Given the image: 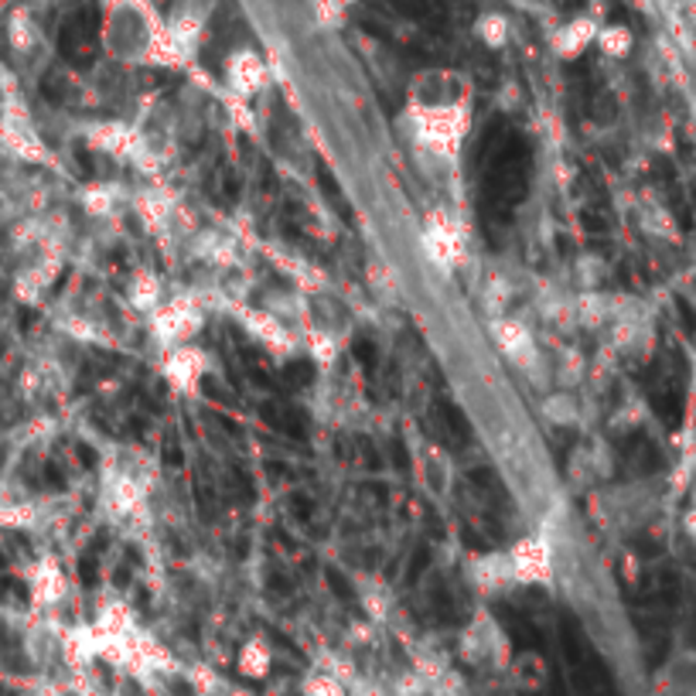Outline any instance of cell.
<instances>
[{
    "instance_id": "9c48e42d",
    "label": "cell",
    "mask_w": 696,
    "mask_h": 696,
    "mask_svg": "<svg viewBox=\"0 0 696 696\" xmlns=\"http://www.w3.org/2000/svg\"><path fill=\"white\" fill-rule=\"evenodd\" d=\"M246 325L270 352H276V355L291 352V335L281 328V321H273L270 315H260V311H246Z\"/></svg>"
},
{
    "instance_id": "3957f363",
    "label": "cell",
    "mask_w": 696,
    "mask_h": 696,
    "mask_svg": "<svg viewBox=\"0 0 696 696\" xmlns=\"http://www.w3.org/2000/svg\"><path fill=\"white\" fill-rule=\"evenodd\" d=\"M509 567H512V577L522 580V583H540V580H550V546L546 540L540 536H526L516 543V550L509 553Z\"/></svg>"
},
{
    "instance_id": "ac0fdd59",
    "label": "cell",
    "mask_w": 696,
    "mask_h": 696,
    "mask_svg": "<svg viewBox=\"0 0 696 696\" xmlns=\"http://www.w3.org/2000/svg\"><path fill=\"white\" fill-rule=\"evenodd\" d=\"M114 498H117L120 512H137V509H141V485H137L130 475H123V479H117Z\"/></svg>"
},
{
    "instance_id": "ffe728a7",
    "label": "cell",
    "mask_w": 696,
    "mask_h": 696,
    "mask_svg": "<svg viewBox=\"0 0 696 696\" xmlns=\"http://www.w3.org/2000/svg\"><path fill=\"white\" fill-rule=\"evenodd\" d=\"M311 355L321 362V366H331V362H335V342L315 331V335H311Z\"/></svg>"
},
{
    "instance_id": "30bf717a",
    "label": "cell",
    "mask_w": 696,
    "mask_h": 696,
    "mask_svg": "<svg viewBox=\"0 0 696 696\" xmlns=\"http://www.w3.org/2000/svg\"><path fill=\"white\" fill-rule=\"evenodd\" d=\"M270 662H273V656H270V646L263 642V638H249V642L239 649V673L243 676H249V680H263L267 673H270Z\"/></svg>"
},
{
    "instance_id": "7a4b0ae2",
    "label": "cell",
    "mask_w": 696,
    "mask_h": 696,
    "mask_svg": "<svg viewBox=\"0 0 696 696\" xmlns=\"http://www.w3.org/2000/svg\"><path fill=\"white\" fill-rule=\"evenodd\" d=\"M199 311L191 308L188 300H175L168 304V308H157L154 311V335L164 342V345H185L194 331H199Z\"/></svg>"
},
{
    "instance_id": "9a60e30c",
    "label": "cell",
    "mask_w": 696,
    "mask_h": 696,
    "mask_svg": "<svg viewBox=\"0 0 696 696\" xmlns=\"http://www.w3.org/2000/svg\"><path fill=\"white\" fill-rule=\"evenodd\" d=\"M137 209H141V215H144V222H148L151 229H161L164 222H168V215H172L168 199H164V194H157V191L141 194V199H137Z\"/></svg>"
},
{
    "instance_id": "7402d4cb",
    "label": "cell",
    "mask_w": 696,
    "mask_h": 696,
    "mask_svg": "<svg viewBox=\"0 0 696 696\" xmlns=\"http://www.w3.org/2000/svg\"><path fill=\"white\" fill-rule=\"evenodd\" d=\"M686 529H689V536H693V543H696V506H693V512L686 516Z\"/></svg>"
},
{
    "instance_id": "4fadbf2b",
    "label": "cell",
    "mask_w": 696,
    "mask_h": 696,
    "mask_svg": "<svg viewBox=\"0 0 696 696\" xmlns=\"http://www.w3.org/2000/svg\"><path fill=\"white\" fill-rule=\"evenodd\" d=\"M157 297H161V281L154 273H148V270H141L130 281V300L137 304V308L141 311H151V308H157Z\"/></svg>"
},
{
    "instance_id": "5bb4252c",
    "label": "cell",
    "mask_w": 696,
    "mask_h": 696,
    "mask_svg": "<svg viewBox=\"0 0 696 696\" xmlns=\"http://www.w3.org/2000/svg\"><path fill=\"white\" fill-rule=\"evenodd\" d=\"M475 35L492 45V48H503L509 42V21L506 14H482L479 24H475Z\"/></svg>"
},
{
    "instance_id": "d6986e66",
    "label": "cell",
    "mask_w": 696,
    "mask_h": 696,
    "mask_svg": "<svg viewBox=\"0 0 696 696\" xmlns=\"http://www.w3.org/2000/svg\"><path fill=\"white\" fill-rule=\"evenodd\" d=\"M304 696H345V686L328 676V673H315L308 683H304Z\"/></svg>"
},
{
    "instance_id": "e0dca14e",
    "label": "cell",
    "mask_w": 696,
    "mask_h": 696,
    "mask_svg": "<svg viewBox=\"0 0 696 696\" xmlns=\"http://www.w3.org/2000/svg\"><path fill=\"white\" fill-rule=\"evenodd\" d=\"M670 696H696V659H683L680 670L673 665V686H670Z\"/></svg>"
},
{
    "instance_id": "44dd1931",
    "label": "cell",
    "mask_w": 696,
    "mask_h": 696,
    "mask_svg": "<svg viewBox=\"0 0 696 696\" xmlns=\"http://www.w3.org/2000/svg\"><path fill=\"white\" fill-rule=\"evenodd\" d=\"M90 209H93L96 215L106 212V209H109V194H106V191H93V194H90Z\"/></svg>"
},
{
    "instance_id": "277c9868",
    "label": "cell",
    "mask_w": 696,
    "mask_h": 696,
    "mask_svg": "<svg viewBox=\"0 0 696 696\" xmlns=\"http://www.w3.org/2000/svg\"><path fill=\"white\" fill-rule=\"evenodd\" d=\"M427 253L437 260V263H458L461 253H464V239H461V229L458 222L451 215L437 212L430 222H427Z\"/></svg>"
},
{
    "instance_id": "5b68a950",
    "label": "cell",
    "mask_w": 696,
    "mask_h": 696,
    "mask_svg": "<svg viewBox=\"0 0 696 696\" xmlns=\"http://www.w3.org/2000/svg\"><path fill=\"white\" fill-rule=\"evenodd\" d=\"M226 75H229V86L239 99L253 96L267 86V62L260 59L257 51H236L229 55V66H226Z\"/></svg>"
},
{
    "instance_id": "8fae6325",
    "label": "cell",
    "mask_w": 696,
    "mask_h": 696,
    "mask_svg": "<svg viewBox=\"0 0 696 696\" xmlns=\"http://www.w3.org/2000/svg\"><path fill=\"white\" fill-rule=\"evenodd\" d=\"M99 635H109V638H130L133 635V611L123 604V601H114L106 604L99 611Z\"/></svg>"
},
{
    "instance_id": "6da1fadb",
    "label": "cell",
    "mask_w": 696,
    "mask_h": 696,
    "mask_svg": "<svg viewBox=\"0 0 696 696\" xmlns=\"http://www.w3.org/2000/svg\"><path fill=\"white\" fill-rule=\"evenodd\" d=\"M416 130H421L424 144H430L440 154H455L468 133V106L451 103V106H413Z\"/></svg>"
},
{
    "instance_id": "52a82bcc",
    "label": "cell",
    "mask_w": 696,
    "mask_h": 696,
    "mask_svg": "<svg viewBox=\"0 0 696 696\" xmlns=\"http://www.w3.org/2000/svg\"><path fill=\"white\" fill-rule=\"evenodd\" d=\"M598 32L601 27L594 17H577L553 35V51L561 55V59H577L583 48H591L598 42Z\"/></svg>"
},
{
    "instance_id": "7c38bea8",
    "label": "cell",
    "mask_w": 696,
    "mask_h": 696,
    "mask_svg": "<svg viewBox=\"0 0 696 696\" xmlns=\"http://www.w3.org/2000/svg\"><path fill=\"white\" fill-rule=\"evenodd\" d=\"M632 45H635V38L625 24H607L598 32V48L604 55H611V59H625V55L632 51Z\"/></svg>"
},
{
    "instance_id": "2e32d148",
    "label": "cell",
    "mask_w": 696,
    "mask_h": 696,
    "mask_svg": "<svg viewBox=\"0 0 696 696\" xmlns=\"http://www.w3.org/2000/svg\"><path fill=\"white\" fill-rule=\"evenodd\" d=\"M498 342H503V349L509 355H526L529 349H533V339H529V331L519 321H503V325H498Z\"/></svg>"
},
{
    "instance_id": "ba28073f",
    "label": "cell",
    "mask_w": 696,
    "mask_h": 696,
    "mask_svg": "<svg viewBox=\"0 0 696 696\" xmlns=\"http://www.w3.org/2000/svg\"><path fill=\"white\" fill-rule=\"evenodd\" d=\"M93 148L114 154V157H130L137 151V137L123 123H106V127H96L93 130Z\"/></svg>"
},
{
    "instance_id": "8992f818",
    "label": "cell",
    "mask_w": 696,
    "mask_h": 696,
    "mask_svg": "<svg viewBox=\"0 0 696 696\" xmlns=\"http://www.w3.org/2000/svg\"><path fill=\"white\" fill-rule=\"evenodd\" d=\"M202 373H205V355L199 349L178 345L175 352H168V358H164V376H168V382L175 389H181V393H191V389L199 386Z\"/></svg>"
}]
</instances>
